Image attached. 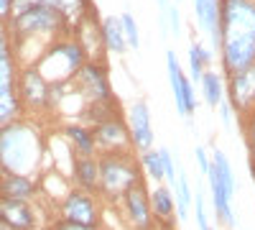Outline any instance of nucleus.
<instances>
[{
  "mask_svg": "<svg viewBox=\"0 0 255 230\" xmlns=\"http://www.w3.org/2000/svg\"><path fill=\"white\" fill-rule=\"evenodd\" d=\"M220 54L227 74L255 64V0H220Z\"/></svg>",
  "mask_w": 255,
  "mask_h": 230,
  "instance_id": "nucleus-1",
  "label": "nucleus"
},
{
  "mask_svg": "<svg viewBox=\"0 0 255 230\" xmlns=\"http://www.w3.org/2000/svg\"><path fill=\"white\" fill-rule=\"evenodd\" d=\"M41 138L31 125L8 123L0 128V169L5 174H31L41 161Z\"/></svg>",
  "mask_w": 255,
  "mask_h": 230,
  "instance_id": "nucleus-2",
  "label": "nucleus"
},
{
  "mask_svg": "<svg viewBox=\"0 0 255 230\" xmlns=\"http://www.w3.org/2000/svg\"><path fill=\"white\" fill-rule=\"evenodd\" d=\"M100 197L118 205L125 190H130L135 182L143 179L140 174V161L133 159L130 151H110L100 154Z\"/></svg>",
  "mask_w": 255,
  "mask_h": 230,
  "instance_id": "nucleus-3",
  "label": "nucleus"
},
{
  "mask_svg": "<svg viewBox=\"0 0 255 230\" xmlns=\"http://www.w3.org/2000/svg\"><path fill=\"white\" fill-rule=\"evenodd\" d=\"M82 56H84V49L79 44H69V41H64V44H56L54 49H49L44 54V59L38 61V74L44 77L46 82L56 85V82H67L72 74L79 72L82 67Z\"/></svg>",
  "mask_w": 255,
  "mask_h": 230,
  "instance_id": "nucleus-4",
  "label": "nucleus"
},
{
  "mask_svg": "<svg viewBox=\"0 0 255 230\" xmlns=\"http://www.w3.org/2000/svg\"><path fill=\"white\" fill-rule=\"evenodd\" d=\"M118 207L128 230H156V220L151 210V192L145 187V179L135 182L130 190H125Z\"/></svg>",
  "mask_w": 255,
  "mask_h": 230,
  "instance_id": "nucleus-5",
  "label": "nucleus"
},
{
  "mask_svg": "<svg viewBox=\"0 0 255 230\" xmlns=\"http://www.w3.org/2000/svg\"><path fill=\"white\" fill-rule=\"evenodd\" d=\"M61 220H67L72 225H79V228H87V230H95L100 228V218H102V210H100V202L92 192H84V190H69L67 195L61 197Z\"/></svg>",
  "mask_w": 255,
  "mask_h": 230,
  "instance_id": "nucleus-6",
  "label": "nucleus"
},
{
  "mask_svg": "<svg viewBox=\"0 0 255 230\" xmlns=\"http://www.w3.org/2000/svg\"><path fill=\"white\" fill-rule=\"evenodd\" d=\"M13 26L18 31V36H33V33H54L64 26V15L54 8L38 5V8H28L23 13L13 15Z\"/></svg>",
  "mask_w": 255,
  "mask_h": 230,
  "instance_id": "nucleus-7",
  "label": "nucleus"
},
{
  "mask_svg": "<svg viewBox=\"0 0 255 230\" xmlns=\"http://www.w3.org/2000/svg\"><path fill=\"white\" fill-rule=\"evenodd\" d=\"M95 141H97V151L100 154H110V151H130L133 143H130V131H128V120L115 113L113 118L97 123L95 128Z\"/></svg>",
  "mask_w": 255,
  "mask_h": 230,
  "instance_id": "nucleus-8",
  "label": "nucleus"
},
{
  "mask_svg": "<svg viewBox=\"0 0 255 230\" xmlns=\"http://www.w3.org/2000/svg\"><path fill=\"white\" fill-rule=\"evenodd\" d=\"M74 77H77L79 95H84L90 102H113L108 74H105V69L97 64V61H87V64H82Z\"/></svg>",
  "mask_w": 255,
  "mask_h": 230,
  "instance_id": "nucleus-9",
  "label": "nucleus"
},
{
  "mask_svg": "<svg viewBox=\"0 0 255 230\" xmlns=\"http://www.w3.org/2000/svg\"><path fill=\"white\" fill-rule=\"evenodd\" d=\"M128 131H130V143L133 149L148 151L153 149V125H151V110H148L145 100H135L130 108H128Z\"/></svg>",
  "mask_w": 255,
  "mask_h": 230,
  "instance_id": "nucleus-10",
  "label": "nucleus"
},
{
  "mask_svg": "<svg viewBox=\"0 0 255 230\" xmlns=\"http://www.w3.org/2000/svg\"><path fill=\"white\" fill-rule=\"evenodd\" d=\"M230 105L243 115L255 110V64L230 74Z\"/></svg>",
  "mask_w": 255,
  "mask_h": 230,
  "instance_id": "nucleus-11",
  "label": "nucleus"
},
{
  "mask_svg": "<svg viewBox=\"0 0 255 230\" xmlns=\"http://www.w3.org/2000/svg\"><path fill=\"white\" fill-rule=\"evenodd\" d=\"M0 223L8 230H33V210L26 202L0 197Z\"/></svg>",
  "mask_w": 255,
  "mask_h": 230,
  "instance_id": "nucleus-12",
  "label": "nucleus"
},
{
  "mask_svg": "<svg viewBox=\"0 0 255 230\" xmlns=\"http://www.w3.org/2000/svg\"><path fill=\"white\" fill-rule=\"evenodd\" d=\"M72 179L77 184V190L95 195L100 190V161H97V156H77L74 166H72Z\"/></svg>",
  "mask_w": 255,
  "mask_h": 230,
  "instance_id": "nucleus-13",
  "label": "nucleus"
},
{
  "mask_svg": "<svg viewBox=\"0 0 255 230\" xmlns=\"http://www.w3.org/2000/svg\"><path fill=\"white\" fill-rule=\"evenodd\" d=\"M20 95L31 108L49 105V82L38 74V69H26L20 77Z\"/></svg>",
  "mask_w": 255,
  "mask_h": 230,
  "instance_id": "nucleus-14",
  "label": "nucleus"
},
{
  "mask_svg": "<svg viewBox=\"0 0 255 230\" xmlns=\"http://www.w3.org/2000/svg\"><path fill=\"white\" fill-rule=\"evenodd\" d=\"M33 192H36V184L28 174H5L0 179V197H5V200L28 202Z\"/></svg>",
  "mask_w": 255,
  "mask_h": 230,
  "instance_id": "nucleus-15",
  "label": "nucleus"
},
{
  "mask_svg": "<svg viewBox=\"0 0 255 230\" xmlns=\"http://www.w3.org/2000/svg\"><path fill=\"white\" fill-rule=\"evenodd\" d=\"M151 210H153V218L161 220V223H171V218L176 215V200H174V192L168 184H156L153 192H151Z\"/></svg>",
  "mask_w": 255,
  "mask_h": 230,
  "instance_id": "nucleus-16",
  "label": "nucleus"
},
{
  "mask_svg": "<svg viewBox=\"0 0 255 230\" xmlns=\"http://www.w3.org/2000/svg\"><path fill=\"white\" fill-rule=\"evenodd\" d=\"M64 136H67V141L72 143V149L79 156H97V141L87 125H67Z\"/></svg>",
  "mask_w": 255,
  "mask_h": 230,
  "instance_id": "nucleus-17",
  "label": "nucleus"
},
{
  "mask_svg": "<svg viewBox=\"0 0 255 230\" xmlns=\"http://www.w3.org/2000/svg\"><path fill=\"white\" fill-rule=\"evenodd\" d=\"M212 59H215V51L202 46L199 41H191V46H189V79L194 82H202L207 67L212 64Z\"/></svg>",
  "mask_w": 255,
  "mask_h": 230,
  "instance_id": "nucleus-18",
  "label": "nucleus"
},
{
  "mask_svg": "<svg viewBox=\"0 0 255 230\" xmlns=\"http://www.w3.org/2000/svg\"><path fill=\"white\" fill-rule=\"evenodd\" d=\"M102 46L110 49L113 54H125L128 41H125V33H123V26H120V18L108 15L102 20Z\"/></svg>",
  "mask_w": 255,
  "mask_h": 230,
  "instance_id": "nucleus-19",
  "label": "nucleus"
},
{
  "mask_svg": "<svg viewBox=\"0 0 255 230\" xmlns=\"http://www.w3.org/2000/svg\"><path fill=\"white\" fill-rule=\"evenodd\" d=\"M166 69H168V85H171V92H174L176 110L184 118V79H186V74L181 72L179 59H176L174 51H166Z\"/></svg>",
  "mask_w": 255,
  "mask_h": 230,
  "instance_id": "nucleus-20",
  "label": "nucleus"
},
{
  "mask_svg": "<svg viewBox=\"0 0 255 230\" xmlns=\"http://www.w3.org/2000/svg\"><path fill=\"white\" fill-rule=\"evenodd\" d=\"M171 192H174V200H176V215L181 220L189 218V207H191V184H189V177L186 172L179 166V177H176V184L171 187Z\"/></svg>",
  "mask_w": 255,
  "mask_h": 230,
  "instance_id": "nucleus-21",
  "label": "nucleus"
},
{
  "mask_svg": "<svg viewBox=\"0 0 255 230\" xmlns=\"http://www.w3.org/2000/svg\"><path fill=\"white\" fill-rule=\"evenodd\" d=\"M202 95H204V102L215 110V108H220V102L225 100V90H222V77L217 74V72H212V69H207L204 72V77H202Z\"/></svg>",
  "mask_w": 255,
  "mask_h": 230,
  "instance_id": "nucleus-22",
  "label": "nucleus"
},
{
  "mask_svg": "<svg viewBox=\"0 0 255 230\" xmlns=\"http://www.w3.org/2000/svg\"><path fill=\"white\" fill-rule=\"evenodd\" d=\"M138 161H140V169H143L145 179H151V182H156V184L166 182V177H163V161H161L158 149L140 151V154H138Z\"/></svg>",
  "mask_w": 255,
  "mask_h": 230,
  "instance_id": "nucleus-23",
  "label": "nucleus"
},
{
  "mask_svg": "<svg viewBox=\"0 0 255 230\" xmlns=\"http://www.w3.org/2000/svg\"><path fill=\"white\" fill-rule=\"evenodd\" d=\"M120 26H123V33H125L128 46H130V49H138V46H140V33H138V23H135L133 13L125 10V13L120 15Z\"/></svg>",
  "mask_w": 255,
  "mask_h": 230,
  "instance_id": "nucleus-24",
  "label": "nucleus"
},
{
  "mask_svg": "<svg viewBox=\"0 0 255 230\" xmlns=\"http://www.w3.org/2000/svg\"><path fill=\"white\" fill-rule=\"evenodd\" d=\"M18 115V95H0V128Z\"/></svg>",
  "mask_w": 255,
  "mask_h": 230,
  "instance_id": "nucleus-25",
  "label": "nucleus"
},
{
  "mask_svg": "<svg viewBox=\"0 0 255 230\" xmlns=\"http://www.w3.org/2000/svg\"><path fill=\"white\" fill-rule=\"evenodd\" d=\"M0 95H15L13 92V61H10V56L0 59Z\"/></svg>",
  "mask_w": 255,
  "mask_h": 230,
  "instance_id": "nucleus-26",
  "label": "nucleus"
},
{
  "mask_svg": "<svg viewBox=\"0 0 255 230\" xmlns=\"http://www.w3.org/2000/svg\"><path fill=\"white\" fill-rule=\"evenodd\" d=\"M245 143H248L250 161L255 164V110L245 115Z\"/></svg>",
  "mask_w": 255,
  "mask_h": 230,
  "instance_id": "nucleus-27",
  "label": "nucleus"
},
{
  "mask_svg": "<svg viewBox=\"0 0 255 230\" xmlns=\"http://www.w3.org/2000/svg\"><path fill=\"white\" fill-rule=\"evenodd\" d=\"M168 33H174V36H179V33H181V15H179L176 3L168 5Z\"/></svg>",
  "mask_w": 255,
  "mask_h": 230,
  "instance_id": "nucleus-28",
  "label": "nucleus"
},
{
  "mask_svg": "<svg viewBox=\"0 0 255 230\" xmlns=\"http://www.w3.org/2000/svg\"><path fill=\"white\" fill-rule=\"evenodd\" d=\"M194 159H197V164H199V172L207 177L209 166H212V154H207L204 146H197V149H194Z\"/></svg>",
  "mask_w": 255,
  "mask_h": 230,
  "instance_id": "nucleus-29",
  "label": "nucleus"
},
{
  "mask_svg": "<svg viewBox=\"0 0 255 230\" xmlns=\"http://www.w3.org/2000/svg\"><path fill=\"white\" fill-rule=\"evenodd\" d=\"M220 118H222L225 128H232V105H230V100H222L220 102Z\"/></svg>",
  "mask_w": 255,
  "mask_h": 230,
  "instance_id": "nucleus-30",
  "label": "nucleus"
},
{
  "mask_svg": "<svg viewBox=\"0 0 255 230\" xmlns=\"http://www.w3.org/2000/svg\"><path fill=\"white\" fill-rule=\"evenodd\" d=\"M5 56H10V54H8V38H5L3 26H0V59H5Z\"/></svg>",
  "mask_w": 255,
  "mask_h": 230,
  "instance_id": "nucleus-31",
  "label": "nucleus"
},
{
  "mask_svg": "<svg viewBox=\"0 0 255 230\" xmlns=\"http://www.w3.org/2000/svg\"><path fill=\"white\" fill-rule=\"evenodd\" d=\"M51 230H87V228H79V225H72V223H67V220H59Z\"/></svg>",
  "mask_w": 255,
  "mask_h": 230,
  "instance_id": "nucleus-32",
  "label": "nucleus"
},
{
  "mask_svg": "<svg viewBox=\"0 0 255 230\" xmlns=\"http://www.w3.org/2000/svg\"><path fill=\"white\" fill-rule=\"evenodd\" d=\"M204 8H207V0H194V15H197V20H202Z\"/></svg>",
  "mask_w": 255,
  "mask_h": 230,
  "instance_id": "nucleus-33",
  "label": "nucleus"
},
{
  "mask_svg": "<svg viewBox=\"0 0 255 230\" xmlns=\"http://www.w3.org/2000/svg\"><path fill=\"white\" fill-rule=\"evenodd\" d=\"M8 8H10V0H0V15H5Z\"/></svg>",
  "mask_w": 255,
  "mask_h": 230,
  "instance_id": "nucleus-34",
  "label": "nucleus"
},
{
  "mask_svg": "<svg viewBox=\"0 0 255 230\" xmlns=\"http://www.w3.org/2000/svg\"><path fill=\"white\" fill-rule=\"evenodd\" d=\"M95 230H108V228H95Z\"/></svg>",
  "mask_w": 255,
  "mask_h": 230,
  "instance_id": "nucleus-35",
  "label": "nucleus"
},
{
  "mask_svg": "<svg viewBox=\"0 0 255 230\" xmlns=\"http://www.w3.org/2000/svg\"><path fill=\"white\" fill-rule=\"evenodd\" d=\"M174 3H179V0H174Z\"/></svg>",
  "mask_w": 255,
  "mask_h": 230,
  "instance_id": "nucleus-36",
  "label": "nucleus"
},
{
  "mask_svg": "<svg viewBox=\"0 0 255 230\" xmlns=\"http://www.w3.org/2000/svg\"><path fill=\"white\" fill-rule=\"evenodd\" d=\"M209 230H215V228H209Z\"/></svg>",
  "mask_w": 255,
  "mask_h": 230,
  "instance_id": "nucleus-37",
  "label": "nucleus"
}]
</instances>
